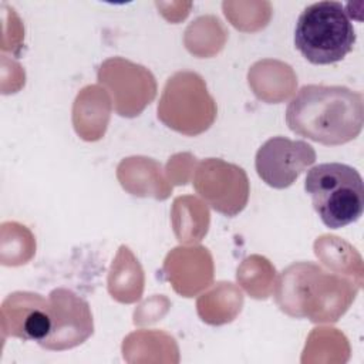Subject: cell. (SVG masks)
I'll return each mask as SVG.
<instances>
[{"label": "cell", "instance_id": "1", "mask_svg": "<svg viewBox=\"0 0 364 364\" xmlns=\"http://www.w3.org/2000/svg\"><path fill=\"white\" fill-rule=\"evenodd\" d=\"M289 128L323 145H341L358 136L364 124V98L344 85H303L286 108Z\"/></svg>", "mask_w": 364, "mask_h": 364}, {"label": "cell", "instance_id": "2", "mask_svg": "<svg viewBox=\"0 0 364 364\" xmlns=\"http://www.w3.org/2000/svg\"><path fill=\"white\" fill-rule=\"evenodd\" d=\"M355 30L344 6L324 0L307 6L294 28V46L317 65L341 61L354 47Z\"/></svg>", "mask_w": 364, "mask_h": 364}, {"label": "cell", "instance_id": "3", "mask_svg": "<svg viewBox=\"0 0 364 364\" xmlns=\"http://www.w3.org/2000/svg\"><path fill=\"white\" fill-rule=\"evenodd\" d=\"M304 191L311 198L316 213L330 229L354 223L364 212V182L350 165L326 162L310 168Z\"/></svg>", "mask_w": 364, "mask_h": 364}, {"label": "cell", "instance_id": "4", "mask_svg": "<svg viewBox=\"0 0 364 364\" xmlns=\"http://www.w3.org/2000/svg\"><path fill=\"white\" fill-rule=\"evenodd\" d=\"M314 161L316 152L306 141L273 136L257 149L255 166L263 182L274 189H284Z\"/></svg>", "mask_w": 364, "mask_h": 364}, {"label": "cell", "instance_id": "5", "mask_svg": "<svg viewBox=\"0 0 364 364\" xmlns=\"http://www.w3.org/2000/svg\"><path fill=\"white\" fill-rule=\"evenodd\" d=\"M48 309L53 321L50 337L41 344L47 348H67L82 343L92 333L90 311L73 317L88 304L68 290H54L50 294Z\"/></svg>", "mask_w": 364, "mask_h": 364}]
</instances>
